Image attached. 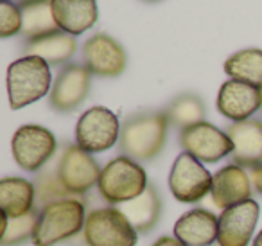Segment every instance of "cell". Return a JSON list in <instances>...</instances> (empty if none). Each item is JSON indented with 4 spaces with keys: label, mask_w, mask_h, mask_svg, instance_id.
Instances as JSON below:
<instances>
[{
    "label": "cell",
    "mask_w": 262,
    "mask_h": 246,
    "mask_svg": "<svg viewBox=\"0 0 262 246\" xmlns=\"http://www.w3.org/2000/svg\"><path fill=\"white\" fill-rule=\"evenodd\" d=\"M169 124L185 130V128L196 126L203 122L205 119V105L198 95L194 94H182L172 99L171 105L165 108Z\"/></svg>",
    "instance_id": "obj_24"
},
{
    "label": "cell",
    "mask_w": 262,
    "mask_h": 246,
    "mask_svg": "<svg viewBox=\"0 0 262 246\" xmlns=\"http://www.w3.org/2000/svg\"><path fill=\"white\" fill-rule=\"evenodd\" d=\"M119 209L122 210V214L129 219V223L139 234H147L160 221L162 198L157 189L149 185L142 194L131 201L122 203Z\"/></svg>",
    "instance_id": "obj_20"
},
{
    "label": "cell",
    "mask_w": 262,
    "mask_h": 246,
    "mask_svg": "<svg viewBox=\"0 0 262 246\" xmlns=\"http://www.w3.org/2000/svg\"><path fill=\"white\" fill-rule=\"evenodd\" d=\"M262 108V90L243 81H225L217 94V110L233 122L251 119Z\"/></svg>",
    "instance_id": "obj_14"
},
{
    "label": "cell",
    "mask_w": 262,
    "mask_h": 246,
    "mask_svg": "<svg viewBox=\"0 0 262 246\" xmlns=\"http://www.w3.org/2000/svg\"><path fill=\"white\" fill-rule=\"evenodd\" d=\"M212 176L207 167L192 155L183 151L176 156L169 173V189L182 203H198L210 194Z\"/></svg>",
    "instance_id": "obj_8"
},
{
    "label": "cell",
    "mask_w": 262,
    "mask_h": 246,
    "mask_svg": "<svg viewBox=\"0 0 262 246\" xmlns=\"http://www.w3.org/2000/svg\"><path fill=\"white\" fill-rule=\"evenodd\" d=\"M83 59L86 69L99 77H117L126 69V52L119 42L104 33L94 34L83 45Z\"/></svg>",
    "instance_id": "obj_13"
},
{
    "label": "cell",
    "mask_w": 262,
    "mask_h": 246,
    "mask_svg": "<svg viewBox=\"0 0 262 246\" xmlns=\"http://www.w3.org/2000/svg\"><path fill=\"white\" fill-rule=\"evenodd\" d=\"M92 72L86 65L67 63L52 83L49 102L56 112H72L86 99L90 92Z\"/></svg>",
    "instance_id": "obj_11"
},
{
    "label": "cell",
    "mask_w": 262,
    "mask_h": 246,
    "mask_svg": "<svg viewBox=\"0 0 262 246\" xmlns=\"http://www.w3.org/2000/svg\"><path fill=\"white\" fill-rule=\"evenodd\" d=\"M253 246H262V230L258 232V235H257V237H255Z\"/></svg>",
    "instance_id": "obj_32"
},
{
    "label": "cell",
    "mask_w": 262,
    "mask_h": 246,
    "mask_svg": "<svg viewBox=\"0 0 262 246\" xmlns=\"http://www.w3.org/2000/svg\"><path fill=\"white\" fill-rule=\"evenodd\" d=\"M81 235L90 246H135L139 241V232L119 207L92 210Z\"/></svg>",
    "instance_id": "obj_5"
},
{
    "label": "cell",
    "mask_w": 262,
    "mask_h": 246,
    "mask_svg": "<svg viewBox=\"0 0 262 246\" xmlns=\"http://www.w3.org/2000/svg\"><path fill=\"white\" fill-rule=\"evenodd\" d=\"M260 207L255 199L225 209L219 216V246H248L257 227Z\"/></svg>",
    "instance_id": "obj_12"
},
{
    "label": "cell",
    "mask_w": 262,
    "mask_h": 246,
    "mask_svg": "<svg viewBox=\"0 0 262 246\" xmlns=\"http://www.w3.org/2000/svg\"><path fill=\"white\" fill-rule=\"evenodd\" d=\"M250 178H251V183H253V189L262 196V163L257 167H251Z\"/></svg>",
    "instance_id": "obj_28"
},
{
    "label": "cell",
    "mask_w": 262,
    "mask_h": 246,
    "mask_svg": "<svg viewBox=\"0 0 262 246\" xmlns=\"http://www.w3.org/2000/svg\"><path fill=\"white\" fill-rule=\"evenodd\" d=\"M8 95L13 110L26 108L51 94V65L38 56H24L8 67Z\"/></svg>",
    "instance_id": "obj_2"
},
{
    "label": "cell",
    "mask_w": 262,
    "mask_h": 246,
    "mask_svg": "<svg viewBox=\"0 0 262 246\" xmlns=\"http://www.w3.org/2000/svg\"><path fill=\"white\" fill-rule=\"evenodd\" d=\"M251 192H253V183L250 173H246V169L237 163L221 167L212 176L210 198L214 205L221 210L251 199Z\"/></svg>",
    "instance_id": "obj_15"
},
{
    "label": "cell",
    "mask_w": 262,
    "mask_h": 246,
    "mask_svg": "<svg viewBox=\"0 0 262 246\" xmlns=\"http://www.w3.org/2000/svg\"><path fill=\"white\" fill-rule=\"evenodd\" d=\"M86 221L84 201L77 198L63 199L40 209L36 232H34V246H54L67 239H74L83 232Z\"/></svg>",
    "instance_id": "obj_3"
},
{
    "label": "cell",
    "mask_w": 262,
    "mask_h": 246,
    "mask_svg": "<svg viewBox=\"0 0 262 246\" xmlns=\"http://www.w3.org/2000/svg\"><path fill=\"white\" fill-rule=\"evenodd\" d=\"M34 189H36V205L40 209L52 203L63 201V199H70V198H77L74 196L69 189L63 185V181L59 180L58 169H45L40 171L36 176V180L33 181Z\"/></svg>",
    "instance_id": "obj_26"
},
{
    "label": "cell",
    "mask_w": 262,
    "mask_h": 246,
    "mask_svg": "<svg viewBox=\"0 0 262 246\" xmlns=\"http://www.w3.org/2000/svg\"><path fill=\"white\" fill-rule=\"evenodd\" d=\"M56 169L59 180L74 196L86 194L94 185H97L102 171L92 153L81 149L77 144H69L63 149Z\"/></svg>",
    "instance_id": "obj_10"
},
{
    "label": "cell",
    "mask_w": 262,
    "mask_h": 246,
    "mask_svg": "<svg viewBox=\"0 0 262 246\" xmlns=\"http://www.w3.org/2000/svg\"><path fill=\"white\" fill-rule=\"evenodd\" d=\"M20 9H22V31H20V34L27 42L61 31L56 24L51 0L36 2V4H26Z\"/></svg>",
    "instance_id": "obj_22"
},
{
    "label": "cell",
    "mask_w": 262,
    "mask_h": 246,
    "mask_svg": "<svg viewBox=\"0 0 262 246\" xmlns=\"http://www.w3.org/2000/svg\"><path fill=\"white\" fill-rule=\"evenodd\" d=\"M76 38L63 31L47 34V36L36 38L26 44V56H38L45 59L49 65H65L72 56L76 54Z\"/></svg>",
    "instance_id": "obj_21"
},
{
    "label": "cell",
    "mask_w": 262,
    "mask_h": 246,
    "mask_svg": "<svg viewBox=\"0 0 262 246\" xmlns=\"http://www.w3.org/2000/svg\"><path fill=\"white\" fill-rule=\"evenodd\" d=\"M180 144L183 151L192 155L201 163H215L225 156L232 155L233 142L228 133L210 122H200L182 130Z\"/></svg>",
    "instance_id": "obj_9"
},
{
    "label": "cell",
    "mask_w": 262,
    "mask_h": 246,
    "mask_svg": "<svg viewBox=\"0 0 262 246\" xmlns=\"http://www.w3.org/2000/svg\"><path fill=\"white\" fill-rule=\"evenodd\" d=\"M149 187L146 169L129 156H117L110 160L101 171L99 194L110 205H122L135 199Z\"/></svg>",
    "instance_id": "obj_4"
},
{
    "label": "cell",
    "mask_w": 262,
    "mask_h": 246,
    "mask_svg": "<svg viewBox=\"0 0 262 246\" xmlns=\"http://www.w3.org/2000/svg\"><path fill=\"white\" fill-rule=\"evenodd\" d=\"M120 124L117 115L104 106H94L76 124V144L88 153H102L119 142Z\"/></svg>",
    "instance_id": "obj_7"
},
{
    "label": "cell",
    "mask_w": 262,
    "mask_h": 246,
    "mask_svg": "<svg viewBox=\"0 0 262 246\" xmlns=\"http://www.w3.org/2000/svg\"><path fill=\"white\" fill-rule=\"evenodd\" d=\"M149 2H157V0H149Z\"/></svg>",
    "instance_id": "obj_33"
},
{
    "label": "cell",
    "mask_w": 262,
    "mask_h": 246,
    "mask_svg": "<svg viewBox=\"0 0 262 246\" xmlns=\"http://www.w3.org/2000/svg\"><path fill=\"white\" fill-rule=\"evenodd\" d=\"M36 189L26 178L6 176L0 180V209L8 217H20L36 209Z\"/></svg>",
    "instance_id": "obj_19"
},
{
    "label": "cell",
    "mask_w": 262,
    "mask_h": 246,
    "mask_svg": "<svg viewBox=\"0 0 262 246\" xmlns=\"http://www.w3.org/2000/svg\"><path fill=\"white\" fill-rule=\"evenodd\" d=\"M233 142L232 160L233 163L251 169L262 163V120L248 119L243 122H233L226 130Z\"/></svg>",
    "instance_id": "obj_16"
},
{
    "label": "cell",
    "mask_w": 262,
    "mask_h": 246,
    "mask_svg": "<svg viewBox=\"0 0 262 246\" xmlns=\"http://www.w3.org/2000/svg\"><path fill=\"white\" fill-rule=\"evenodd\" d=\"M219 217L205 209H192L182 214L174 224V235L185 246H212L217 242Z\"/></svg>",
    "instance_id": "obj_17"
},
{
    "label": "cell",
    "mask_w": 262,
    "mask_h": 246,
    "mask_svg": "<svg viewBox=\"0 0 262 246\" xmlns=\"http://www.w3.org/2000/svg\"><path fill=\"white\" fill-rule=\"evenodd\" d=\"M153 246H185L176 235H162L153 242Z\"/></svg>",
    "instance_id": "obj_29"
},
{
    "label": "cell",
    "mask_w": 262,
    "mask_h": 246,
    "mask_svg": "<svg viewBox=\"0 0 262 246\" xmlns=\"http://www.w3.org/2000/svg\"><path fill=\"white\" fill-rule=\"evenodd\" d=\"M38 216L40 210L33 209L29 214L20 217H8L4 212H0L2 217V239L0 244L2 246H20L26 241H33L34 232H36Z\"/></svg>",
    "instance_id": "obj_25"
},
{
    "label": "cell",
    "mask_w": 262,
    "mask_h": 246,
    "mask_svg": "<svg viewBox=\"0 0 262 246\" xmlns=\"http://www.w3.org/2000/svg\"><path fill=\"white\" fill-rule=\"evenodd\" d=\"M260 110H262V108H260Z\"/></svg>",
    "instance_id": "obj_34"
},
{
    "label": "cell",
    "mask_w": 262,
    "mask_h": 246,
    "mask_svg": "<svg viewBox=\"0 0 262 246\" xmlns=\"http://www.w3.org/2000/svg\"><path fill=\"white\" fill-rule=\"evenodd\" d=\"M22 31V9L9 0L0 2V36L9 38Z\"/></svg>",
    "instance_id": "obj_27"
},
{
    "label": "cell",
    "mask_w": 262,
    "mask_h": 246,
    "mask_svg": "<svg viewBox=\"0 0 262 246\" xmlns=\"http://www.w3.org/2000/svg\"><path fill=\"white\" fill-rule=\"evenodd\" d=\"M225 72L230 79L243 81L262 90V51L244 49L232 54L225 61Z\"/></svg>",
    "instance_id": "obj_23"
},
{
    "label": "cell",
    "mask_w": 262,
    "mask_h": 246,
    "mask_svg": "<svg viewBox=\"0 0 262 246\" xmlns=\"http://www.w3.org/2000/svg\"><path fill=\"white\" fill-rule=\"evenodd\" d=\"M20 6H26V4H36V2H45V0H16Z\"/></svg>",
    "instance_id": "obj_31"
},
{
    "label": "cell",
    "mask_w": 262,
    "mask_h": 246,
    "mask_svg": "<svg viewBox=\"0 0 262 246\" xmlns=\"http://www.w3.org/2000/svg\"><path fill=\"white\" fill-rule=\"evenodd\" d=\"M56 24L67 34H83L97 22L95 0H51Z\"/></svg>",
    "instance_id": "obj_18"
},
{
    "label": "cell",
    "mask_w": 262,
    "mask_h": 246,
    "mask_svg": "<svg viewBox=\"0 0 262 246\" xmlns=\"http://www.w3.org/2000/svg\"><path fill=\"white\" fill-rule=\"evenodd\" d=\"M169 120L165 112H140L122 124L119 148L124 156L149 162L162 153L167 138Z\"/></svg>",
    "instance_id": "obj_1"
},
{
    "label": "cell",
    "mask_w": 262,
    "mask_h": 246,
    "mask_svg": "<svg viewBox=\"0 0 262 246\" xmlns=\"http://www.w3.org/2000/svg\"><path fill=\"white\" fill-rule=\"evenodd\" d=\"M58 142L52 131L38 124H26L15 131L11 151L15 162L27 173H38L54 156Z\"/></svg>",
    "instance_id": "obj_6"
},
{
    "label": "cell",
    "mask_w": 262,
    "mask_h": 246,
    "mask_svg": "<svg viewBox=\"0 0 262 246\" xmlns=\"http://www.w3.org/2000/svg\"><path fill=\"white\" fill-rule=\"evenodd\" d=\"M72 246H90V244H88V242L84 241L83 235L79 234L77 237H74V239H72Z\"/></svg>",
    "instance_id": "obj_30"
}]
</instances>
